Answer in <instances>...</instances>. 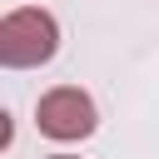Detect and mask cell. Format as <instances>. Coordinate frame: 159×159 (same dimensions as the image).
Masks as SVG:
<instances>
[{
  "label": "cell",
  "instance_id": "6da1fadb",
  "mask_svg": "<svg viewBox=\"0 0 159 159\" xmlns=\"http://www.w3.org/2000/svg\"><path fill=\"white\" fill-rule=\"evenodd\" d=\"M60 50V20L40 5H15L0 20V65L5 70H40Z\"/></svg>",
  "mask_w": 159,
  "mask_h": 159
},
{
  "label": "cell",
  "instance_id": "7a4b0ae2",
  "mask_svg": "<svg viewBox=\"0 0 159 159\" xmlns=\"http://www.w3.org/2000/svg\"><path fill=\"white\" fill-rule=\"evenodd\" d=\"M35 124H40V134H45V139L80 144V139H89V134H94L99 109H94V99H89L80 84H55V89H45V94H40V104H35Z\"/></svg>",
  "mask_w": 159,
  "mask_h": 159
},
{
  "label": "cell",
  "instance_id": "3957f363",
  "mask_svg": "<svg viewBox=\"0 0 159 159\" xmlns=\"http://www.w3.org/2000/svg\"><path fill=\"white\" fill-rule=\"evenodd\" d=\"M45 159H80V154H45Z\"/></svg>",
  "mask_w": 159,
  "mask_h": 159
}]
</instances>
